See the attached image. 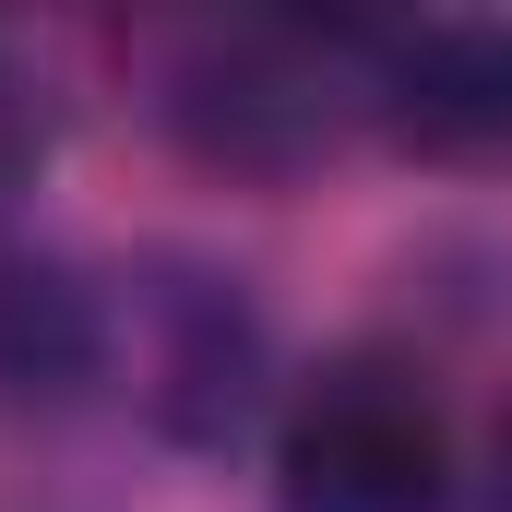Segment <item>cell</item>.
I'll list each match as a JSON object with an SVG mask.
<instances>
[{
  "label": "cell",
  "mask_w": 512,
  "mask_h": 512,
  "mask_svg": "<svg viewBox=\"0 0 512 512\" xmlns=\"http://www.w3.org/2000/svg\"><path fill=\"white\" fill-rule=\"evenodd\" d=\"M382 120L405 155H441V167L512 155V24H417V36H393Z\"/></svg>",
  "instance_id": "7a4b0ae2"
},
{
  "label": "cell",
  "mask_w": 512,
  "mask_h": 512,
  "mask_svg": "<svg viewBox=\"0 0 512 512\" xmlns=\"http://www.w3.org/2000/svg\"><path fill=\"white\" fill-rule=\"evenodd\" d=\"M286 501L298 512H429L441 501V405L382 358L322 370L286 417Z\"/></svg>",
  "instance_id": "6da1fadb"
},
{
  "label": "cell",
  "mask_w": 512,
  "mask_h": 512,
  "mask_svg": "<svg viewBox=\"0 0 512 512\" xmlns=\"http://www.w3.org/2000/svg\"><path fill=\"white\" fill-rule=\"evenodd\" d=\"M24 155H36V131H24V96H12V84H0V191H12V179H24Z\"/></svg>",
  "instance_id": "3957f363"
}]
</instances>
